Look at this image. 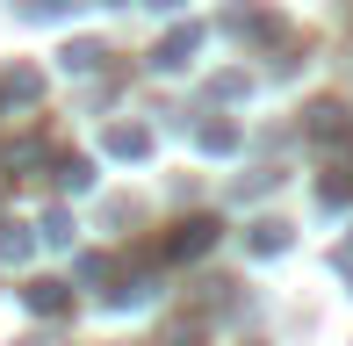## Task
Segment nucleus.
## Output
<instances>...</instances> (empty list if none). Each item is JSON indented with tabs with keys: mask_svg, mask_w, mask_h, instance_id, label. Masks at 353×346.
<instances>
[]
</instances>
